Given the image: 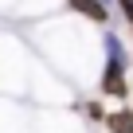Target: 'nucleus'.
<instances>
[{
    "label": "nucleus",
    "mask_w": 133,
    "mask_h": 133,
    "mask_svg": "<svg viewBox=\"0 0 133 133\" xmlns=\"http://www.w3.org/2000/svg\"><path fill=\"white\" fill-rule=\"evenodd\" d=\"M121 71H125V59H110L106 75H102V90L114 94V98H125V78H121Z\"/></svg>",
    "instance_id": "1"
},
{
    "label": "nucleus",
    "mask_w": 133,
    "mask_h": 133,
    "mask_svg": "<svg viewBox=\"0 0 133 133\" xmlns=\"http://www.w3.org/2000/svg\"><path fill=\"white\" fill-rule=\"evenodd\" d=\"M71 8H78V12L90 16L94 24H106V0H71Z\"/></svg>",
    "instance_id": "2"
},
{
    "label": "nucleus",
    "mask_w": 133,
    "mask_h": 133,
    "mask_svg": "<svg viewBox=\"0 0 133 133\" xmlns=\"http://www.w3.org/2000/svg\"><path fill=\"white\" fill-rule=\"evenodd\" d=\"M106 125H110L114 133H133V114H129V110H117V114L106 117Z\"/></svg>",
    "instance_id": "3"
},
{
    "label": "nucleus",
    "mask_w": 133,
    "mask_h": 133,
    "mask_svg": "<svg viewBox=\"0 0 133 133\" xmlns=\"http://www.w3.org/2000/svg\"><path fill=\"white\" fill-rule=\"evenodd\" d=\"M117 4H121V12H125V20L133 24V0H117Z\"/></svg>",
    "instance_id": "4"
}]
</instances>
